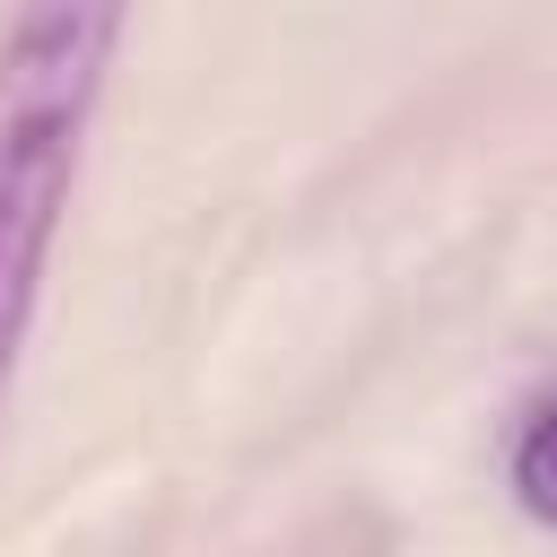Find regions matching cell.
<instances>
[{"label": "cell", "mask_w": 557, "mask_h": 557, "mask_svg": "<svg viewBox=\"0 0 557 557\" xmlns=\"http://www.w3.org/2000/svg\"><path fill=\"white\" fill-rule=\"evenodd\" d=\"M505 487H513V505H522L540 531H557V392L522 409L513 453H505Z\"/></svg>", "instance_id": "7a4b0ae2"}, {"label": "cell", "mask_w": 557, "mask_h": 557, "mask_svg": "<svg viewBox=\"0 0 557 557\" xmlns=\"http://www.w3.org/2000/svg\"><path fill=\"white\" fill-rule=\"evenodd\" d=\"M122 9H26L0 35V418L44 305V261L78 200Z\"/></svg>", "instance_id": "6da1fadb"}]
</instances>
